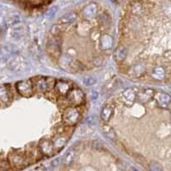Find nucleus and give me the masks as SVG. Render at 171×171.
I'll return each instance as SVG.
<instances>
[{"mask_svg": "<svg viewBox=\"0 0 171 171\" xmlns=\"http://www.w3.org/2000/svg\"><path fill=\"white\" fill-rule=\"evenodd\" d=\"M47 52L54 58H60L62 54V39L59 36H53L47 42Z\"/></svg>", "mask_w": 171, "mask_h": 171, "instance_id": "nucleus-1", "label": "nucleus"}, {"mask_svg": "<svg viewBox=\"0 0 171 171\" xmlns=\"http://www.w3.org/2000/svg\"><path fill=\"white\" fill-rule=\"evenodd\" d=\"M55 80L50 78V77H39L36 79L34 86V91L39 93H44L48 91H50L51 88L54 86Z\"/></svg>", "mask_w": 171, "mask_h": 171, "instance_id": "nucleus-2", "label": "nucleus"}, {"mask_svg": "<svg viewBox=\"0 0 171 171\" xmlns=\"http://www.w3.org/2000/svg\"><path fill=\"white\" fill-rule=\"evenodd\" d=\"M60 57H61V66H63V68L66 69L67 71L74 73L82 69L81 63L76 61L72 56H70L68 53Z\"/></svg>", "mask_w": 171, "mask_h": 171, "instance_id": "nucleus-3", "label": "nucleus"}, {"mask_svg": "<svg viewBox=\"0 0 171 171\" xmlns=\"http://www.w3.org/2000/svg\"><path fill=\"white\" fill-rule=\"evenodd\" d=\"M81 118V112L75 107L67 108L63 114V121L68 126L75 125Z\"/></svg>", "mask_w": 171, "mask_h": 171, "instance_id": "nucleus-4", "label": "nucleus"}, {"mask_svg": "<svg viewBox=\"0 0 171 171\" xmlns=\"http://www.w3.org/2000/svg\"><path fill=\"white\" fill-rule=\"evenodd\" d=\"M66 96L68 99V102L74 106L81 105V103H83L84 99H85L83 92L79 88L70 89L68 92V93L66 94Z\"/></svg>", "mask_w": 171, "mask_h": 171, "instance_id": "nucleus-5", "label": "nucleus"}, {"mask_svg": "<svg viewBox=\"0 0 171 171\" xmlns=\"http://www.w3.org/2000/svg\"><path fill=\"white\" fill-rule=\"evenodd\" d=\"M16 87L19 94L23 97H31L34 94V86L30 80L18 81Z\"/></svg>", "mask_w": 171, "mask_h": 171, "instance_id": "nucleus-6", "label": "nucleus"}, {"mask_svg": "<svg viewBox=\"0 0 171 171\" xmlns=\"http://www.w3.org/2000/svg\"><path fill=\"white\" fill-rule=\"evenodd\" d=\"M9 162L10 165H13L17 168H21L26 162V157L22 152L14 151L9 155Z\"/></svg>", "mask_w": 171, "mask_h": 171, "instance_id": "nucleus-7", "label": "nucleus"}, {"mask_svg": "<svg viewBox=\"0 0 171 171\" xmlns=\"http://www.w3.org/2000/svg\"><path fill=\"white\" fill-rule=\"evenodd\" d=\"M98 11H99V7L98 4L96 3H89L88 4H86L85 7L82 9L81 10V16L83 18H85L86 20L90 21L93 18L97 17L98 15Z\"/></svg>", "mask_w": 171, "mask_h": 171, "instance_id": "nucleus-8", "label": "nucleus"}, {"mask_svg": "<svg viewBox=\"0 0 171 171\" xmlns=\"http://www.w3.org/2000/svg\"><path fill=\"white\" fill-rule=\"evenodd\" d=\"M39 151L41 153L45 156H47V157H51L55 152V149H54L52 141L48 139H46V138L42 139L39 141Z\"/></svg>", "mask_w": 171, "mask_h": 171, "instance_id": "nucleus-9", "label": "nucleus"}, {"mask_svg": "<svg viewBox=\"0 0 171 171\" xmlns=\"http://www.w3.org/2000/svg\"><path fill=\"white\" fill-rule=\"evenodd\" d=\"M136 90H134V88H128L126 89L122 94H121V98H122V102L124 103L125 105L127 106H133L134 101L136 100Z\"/></svg>", "mask_w": 171, "mask_h": 171, "instance_id": "nucleus-10", "label": "nucleus"}, {"mask_svg": "<svg viewBox=\"0 0 171 171\" xmlns=\"http://www.w3.org/2000/svg\"><path fill=\"white\" fill-rule=\"evenodd\" d=\"M145 72H146V66L145 63H142V62L135 63L128 68V73L132 77L143 76Z\"/></svg>", "mask_w": 171, "mask_h": 171, "instance_id": "nucleus-11", "label": "nucleus"}, {"mask_svg": "<svg viewBox=\"0 0 171 171\" xmlns=\"http://www.w3.org/2000/svg\"><path fill=\"white\" fill-rule=\"evenodd\" d=\"M99 45L103 51L105 52L110 51L113 48L114 39L111 35L108 34H104L99 37Z\"/></svg>", "mask_w": 171, "mask_h": 171, "instance_id": "nucleus-12", "label": "nucleus"}, {"mask_svg": "<svg viewBox=\"0 0 171 171\" xmlns=\"http://www.w3.org/2000/svg\"><path fill=\"white\" fill-rule=\"evenodd\" d=\"M154 98L158 106L161 108H167L170 103V96L167 92H158L157 93H154Z\"/></svg>", "mask_w": 171, "mask_h": 171, "instance_id": "nucleus-13", "label": "nucleus"}, {"mask_svg": "<svg viewBox=\"0 0 171 171\" xmlns=\"http://www.w3.org/2000/svg\"><path fill=\"white\" fill-rule=\"evenodd\" d=\"M154 92L152 89H143L141 91H137L136 92V99L140 103H148L150 100L152 99L154 97Z\"/></svg>", "mask_w": 171, "mask_h": 171, "instance_id": "nucleus-14", "label": "nucleus"}, {"mask_svg": "<svg viewBox=\"0 0 171 171\" xmlns=\"http://www.w3.org/2000/svg\"><path fill=\"white\" fill-rule=\"evenodd\" d=\"M10 68L15 72H22L27 68V63L23 57H17L10 62Z\"/></svg>", "mask_w": 171, "mask_h": 171, "instance_id": "nucleus-15", "label": "nucleus"}, {"mask_svg": "<svg viewBox=\"0 0 171 171\" xmlns=\"http://www.w3.org/2000/svg\"><path fill=\"white\" fill-rule=\"evenodd\" d=\"M150 76L155 81H163L166 77V69L163 66H156L150 71Z\"/></svg>", "mask_w": 171, "mask_h": 171, "instance_id": "nucleus-16", "label": "nucleus"}, {"mask_svg": "<svg viewBox=\"0 0 171 171\" xmlns=\"http://www.w3.org/2000/svg\"><path fill=\"white\" fill-rule=\"evenodd\" d=\"M54 89L60 95L65 96L68 93V91L71 89V85H70V83H68V81H57L54 84Z\"/></svg>", "mask_w": 171, "mask_h": 171, "instance_id": "nucleus-17", "label": "nucleus"}, {"mask_svg": "<svg viewBox=\"0 0 171 171\" xmlns=\"http://www.w3.org/2000/svg\"><path fill=\"white\" fill-rule=\"evenodd\" d=\"M78 18V15L76 12L74 11H70V12H68L66 14H64L63 16L59 18V23H63V24H67V25H70V24H73L76 21Z\"/></svg>", "mask_w": 171, "mask_h": 171, "instance_id": "nucleus-18", "label": "nucleus"}, {"mask_svg": "<svg viewBox=\"0 0 171 171\" xmlns=\"http://www.w3.org/2000/svg\"><path fill=\"white\" fill-rule=\"evenodd\" d=\"M101 131H102L103 134L107 137L108 139H110V140L116 141L117 139V134H116L114 128L110 125L107 124V122H105L104 124H103L102 126H101Z\"/></svg>", "mask_w": 171, "mask_h": 171, "instance_id": "nucleus-19", "label": "nucleus"}, {"mask_svg": "<svg viewBox=\"0 0 171 171\" xmlns=\"http://www.w3.org/2000/svg\"><path fill=\"white\" fill-rule=\"evenodd\" d=\"M10 100V93L7 86L4 85L0 86V105L5 106Z\"/></svg>", "mask_w": 171, "mask_h": 171, "instance_id": "nucleus-20", "label": "nucleus"}, {"mask_svg": "<svg viewBox=\"0 0 171 171\" xmlns=\"http://www.w3.org/2000/svg\"><path fill=\"white\" fill-rule=\"evenodd\" d=\"M128 57V49L124 46H119L115 52V58L118 63H123Z\"/></svg>", "mask_w": 171, "mask_h": 171, "instance_id": "nucleus-21", "label": "nucleus"}, {"mask_svg": "<svg viewBox=\"0 0 171 171\" xmlns=\"http://www.w3.org/2000/svg\"><path fill=\"white\" fill-rule=\"evenodd\" d=\"M114 113V110L113 108L110 105V104H106L103 106L101 111V119L104 122H108L111 119L112 116Z\"/></svg>", "mask_w": 171, "mask_h": 171, "instance_id": "nucleus-22", "label": "nucleus"}, {"mask_svg": "<svg viewBox=\"0 0 171 171\" xmlns=\"http://www.w3.org/2000/svg\"><path fill=\"white\" fill-rule=\"evenodd\" d=\"M68 25L63 24V23H56L54 24L51 28V34L52 36H59L60 34L64 33L68 29Z\"/></svg>", "mask_w": 171, "mask_h": 171, "instance_id": "nucleus-23", "label": "nucleus"}, {"mask_svg": "<svg viewBox=\"0 0 171 171\" xmlns=\"http://www.w3.org/2000/svg\"><path fill=\"white\" fill-rule=\"evenodd\" d=\"M68 139L63 135H58L52 139V144L55 150H61L66 145Z\"/></svg>", "mask_w": 171, "mask_h": 171, "instance_id": "nucleus-24", "label": "nucleus"}, {"mask_svg": "<svg viewBox=\"0 0 171 171\" xmlns=\"http://www.w3.org/2000/svg\"><path fill=\"white\" fill-rule=\"evenodd\" d=\"M74 157H75V153L73 151H69L65 154V156L63 157V163L66 166L72 165L74 162Z\"/></svg>", "mask_w": 171, "mask_h": 171, "instance_id": "nucleus-25", "label": "nucleus"}, {"mask_svg": "<svg viewBox=\"0 0 171 171\" xmlns=\"http://www.w3.org/2000/svg\"><path fill=\"white\" fill-rule=\"evenodd\" d=\"M17 1L25 4V5L36 6V5H39L41 3H45L46 2H49L50 0H17Z\"/></svg>", "mask_w": 171, "mask_h": 171, "instance_id": "nucleus-26", "label": "nucleus"}, {"mask_svg": "<svg viewBox=\"0 0 171 171\" xmlns=\"http://www.w3.org/2000/svg\"><path fill=\"white\" fill-rule=\"evenodd\" d=\"M82 82L86 86H92L97 83V79L93 76H85L82 79Z\"/></svg>", "mask_w": 171, "mask_h": 171, "instance_id": "nucleus-27", "label": "nucleus"}, {"mask_svg": "<svg viewBox=\"0 0 171 171\" xmlns=\"http://www.w3.org/2000/svg\"><path fill=\"white\" fill-rule=\"evenodd\" d=\"M98 18L100 22H102L103 24H107L109 23V17L107 14L105 13H100L99 16H98Z\"/></svg>", "mask_w": 171, "mask_h": 171, "instance_id": "nucleus-28", "label": "nucleus"}, {"mask_svg": "<svg viewBox=\"0 0 171 171\" xmlns=\"http://www.w3.org/2000/svg\"><path fill=\"white\" fill-rule=\"evenodd\" d=\"M92 63H93V65L96 66V67H100L103 64V59L101 57H96V58L93 60Z\"/></svg>", "mask_w": 171, "mask_h": 171, "instance_id": "nucleus-29", "label": "nucleus"}, {"mask_svg": "<svg viewBox=\"0 0 171 171\" xmlns=\"http://www.w3.org/2000/svg\"><path fill=\"white\" fill-rule=\"evenodd\" d=\"M57 6H55L54 8H52L51 10H50V12H49V14H48V17H49V19H52V17H54V15L57 13Z\"/></svg>", "mask_w": 171, "mask_h": 171, "instance_id": "nucleus-30", "label": "nucleus"}, {"mask_svg": "<svg viewBox=\"0 0 171 171\" xmlns=\"http://www.w3.org/2000/svg\"><path fill=\"white\" fill-rule=\"evenodd\" d=\"M90 98H91V99H92V101H96V100L98 99V98H99V92H96V91L92 92Z\"/></svg>", "mask_w": 171, "mask_h": 171, "instance_id": "nucleus-31", "label": "nucleus"}, {"mask_svg": "<svg viewBox=\"0 0 171 171\" xmlns=\"http://www.w3.org/2000/svg\"><path fill=\"white\" fill-rule=\"evenodd\" d=\"M58 164H59V158H56L55 160H53L51 162V166H53V167H57V166H58Z\"/></svg>", "mask_w": 171, "mask_h": 171, "instance_id": "nucleus-32", "label": "nucleus"}]
</instances>
